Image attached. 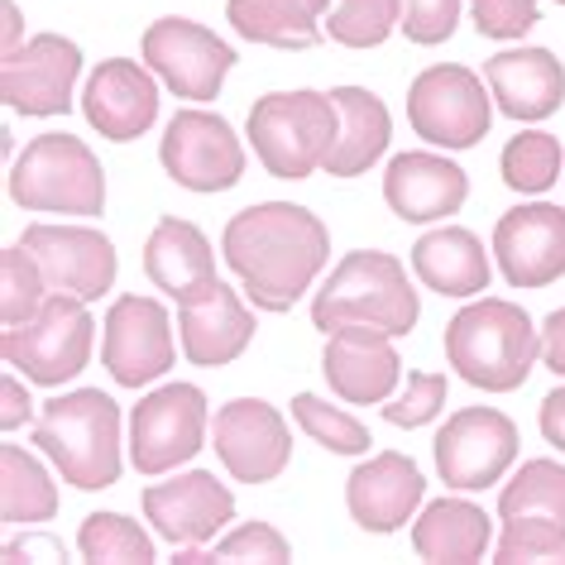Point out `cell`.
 Here are the masks:
<instances>
[{
	"mask_svg": "<svg viewBox=\"0 0 565 565\" xmlns=\"http://www.w3.org/2000/svg\"><path fill=\"white\" fill-rule=\"evenodd\" d=\"M221 254L259 312H292V302L327 268L331 235L307 206L259 202L231 216L221 235Z\"/></svg>",
	"mask_w": 565,
	"mask_h": 565,
	"instance_id": "cell-1",
	"label": "cell"
},
{
	"mask_svg": "<svg viewBox=\"0 0 565 565\" xmlns=\"http://www.w3.org/2000/svg\"><path fill=\"white\" fill-rule=\"evenodd\" d=\"M542 355V331L518 302L479 298L460 307L446 327V360L465 384L484 393H513L527 384L532 364Z\"/></svg>",
	"mask_w": 565,
	"mask_h": 565,
	"instance_id": "cell-2",
	"label": "cell"
},
{
	"mask_svg": "<svg viewBox=\"0 0 565 565\" xmlns=\"http://www.w3.org/2000/svg\"><path fill=\"white\" fill-rule=\"evenodd\" d=\"M34 446L73 489H110L120 479V403L102 388L58 393L39 407Z\"/></svg>",
	"mask_w": 565,
	"mask_h": 565,
	"instance_id": "cell-3",
	"label": "cell"
},
{
	"mask_svg": "<svg viewBox=\"0 0 565 565\" xmlns=\"http://www.w3.org/2000/svg\"><path fill=\"white\" fill-rule=\"evenodd\" d=\"M417 288L407 282V268L384 249L345 254L312 302V321L327 335L341 327H379L388 335H407L417 327Z\"/></svg>",
	"mask_w": 565,
	"mask_h": 565,
	"instance_id": "cell-4",
	"label": "cell"
},
{
	"mask_svg": "<svg viewBox=\"0 0 565 565\" xmlns=\"http://www.w3.org/2000/svg\"><path fill=\"white\" fill-rule=\"evenodd\" d=\"M335 135H341V110L331 92H268L249 110V145L282 182H302L327 168Z\"/></svg>",
	"mask_w": 565,
	"mask_h": 565,
	"instance_id": "cell-5",
	"label": "cell"
},
{
	"mask_svg": "<svg viewBox=\"0 0 565 565\" xmlns=\"http://www.w3.org/2000/svg\"><path fill=\"white\" fill-rule=\"evenodd\" d=\"M10 202L58 216H102L106 173L77 135H39L10 168Z\"/></svg>",
	"mask_w": 565,
	"mask_h": 565,
	"instance_id": "cell-6",
	"label": "cell"
},
{
	"mask_svg": "<svg viewBox=\"0 0 565 565\" xmlns=\"http://www.w3.org/2000/svg\"><path fill=\"white\" fill-rule=\"evenodd\" d=\"M92 335H96V321L87 312V302L73 298V292H49V302L30 321L6 327L0 355H6L10 370H24L30 384L58 388L87 370Z\"/></svg>",
	"mask_w": 565,
	"mask_h": 565,
	"instance_id": "cell-7",
	"label": "cell"
},
{
	"mask_svg": "<svg viewBox=\"0 0 565 565\" xmlns=\"http://www.w3.org/2000/svg\"><path fill=\"white\" fill-rule=\"evenodd\" d=\"M493 92H484L470 67L436 63L407 87V125L436 149H475L493 125Z\"/></svg>",
	"mask_w": 565,
	"mask_h": 565,
	"instance_id": "cell-8",
	"label": "cell"
},
{
	"mask_svg": "<svg viewBox=\"0 0 565 565\" xmlns=\"http://www.w3.org/2000/svg\"><path fill=\"white\" fill-rule=\"evenodd\" d=\"M206 441V393L196 384H163L130 413V465L139 475H168Z\"/></svg>",
	"mask_w": 565,
	"mask_h": 565,
	"instance_id": "cell-9",
	"label": "cell"
},
{
	"mask_svg": "<svg viewBox=\"0 0 565 565\" xmlns=\"http://www.w3.org/2000/svg\"><path fill=\"white\" fill-rule=\"evenodd\" d=\"M145 63L182 102H216L225 73L235 67V49L211 34L206 24L168 15L145 30Z\"/></svg>",
	"mask_w": 565,
	"mask_h": 565,
	"instance_id": "cell-10",
	"label": "cell"
},
{
	"mask_svg": "<svg viewBox=\"0 0 565 565\" xmlns=\"http://www.w3.org/2000/svg\"><path fill=\"white\" fill-rule=\"evenodd\" d=\"M159 159L188 192H225L245 178V145L235 139L231 120L211 110H178L163 130Z\"/></svg>",
	"mask_w": 565,
	"mask_h": 565,
	"instance_id": "cell-11",
	"label": "cell"
},
{
	"mask_svg": "<svg viewBox=\"0 0 565 565\" xmlns=\"http://www.w3.org/2000/svg\"><path fill=\"white\" fill-rule=\"evenodd\" d=\"M518 460V427L499 407H460L436 431V470L450 489H489Z\"/></svg>",
	"mask_w": 565,
	"mask_h": 565,
	"instance_id": "cell-12",
	"label": "cell"
},
{
	"mask_svg": "<svg viewBox=\"0 0 565 565\" xmlns=\"http://www.w3.org/2000/svg\"><path fill=\"white\" fill-rule=\"evenodd\" d=\"M178 360L173 327H168V307L139 292L110 302L106 312V335H102V364L110 370L120 388H145L163 379Z\"/></svg>",
	"mask_w": 565,
	"mask_h": 565,
	"instance_id": "cell-13",
	"label": "cell"
},
{
	"mask_svg": "<svg viewBox=\"0 0 565 565\" xmlns=\"http://www.w3.org/2000/svg\"><path fill=\"white\" fill-rule=\"evenodd\" d=\"M82 73V49L63 34H34L0 63V96L15 116H67Z\"/></svg>",
	"mask_w": 565,
	"mask_h": 565,
	"instance_id": "cell-14",
	"label": "cell"
},
{
	"mask_svg": "<svg viewBox=\"0 0 565 565\" xmlns=\"http://www.w3.org/2000/svg\"><path fill=\"white\" fill-rule=\"evenodd\" d=\"M20 245L34 254V264L44 268L49 292H73L82 302H96L116 282V245L92 231V225H30L20 235Z\"/></svg>",
	"mask_w": 565,
	"mask_h": 565,
	"instance_id": "cell-15",
	"label": "cell"
},
{
	"mask_svg": "<svg viewBox=\"0 0 565 565\" xmlns=\"http://www.w3.org/2000/svg\"><path fill=\"white\" fill-rule=\"evenodd\" d=\"M216 456L239 484H268L288 470L292 431L264 398H235L216 413Z\"/></svg>",
	"mask_w": 565,
	"mask_h": 565,
	"instance_id": "cell-16",
	"label": "cell"
},
{
	"mask_svg": "<svg viewBox=\"0 0 565 565\" xmlns=\"http://www.w3.org/2000/svg\"><path fill=\"white\" fill-rule=\"evenodd\" d=\"M493 254L513 288H546L565 274V211L527 202L503 211L493 225Z\"/></svg>",
	"mask_w": 565,
	"mask_h": 565,
	"instance_id": "cell-17",
	"label": "cell"
},
{
	"mask_svg": "<svg viewBox=\"0 0 565 565\" xmlns=\"http://www.w3.org/2000/svg\"><path fill=\"white\" fill-rule=\"evenodd\" d=\"M145 518L153 532L173 546H206L216 542V532L235 518V493L216 484V475L188 470L178 479L145 489Z\"/></svg>",
	"mask_w": 565,
	"mask_h": 565,
	"instance_id": "cell-18",
	"label": "cell"
},
{
	"mask_svg": "<svg viewBox=\"0 0 565 565\" xmlns=\"http://www.w3.org/2000/svg\"><path fill=\"white\" fill-rule=\"evenodd\" d=\"M321 374L335 398L370 407V403H388L393 388L403 379V360L393 350V335L379 327H341L327 335L321 350Z\"/></svg>",
	"mask_w": 565,
	"mask_h": 565,
	"instance_id": "cell-19",
	"label": "cell"
},
{
	"mask_svg": "<svg viewBox=\"0 0 565 565\" xmlns=\"http://www.w3.org/2000/svg\"><path fill=\"white\" fill-rule=\"evenodd\" d=\"M82 116H87L92 130H102V139H116V145L139 139L159 120V82H153V67L130 63V58H106L87 77Z\"/></svg>",
	"mask_w": 565,
	"mask_h": 565,
	"instance_id": "cell-20",
	"label": "cell"
},
{
	"mask_svg": "<svg viewBox=\"0 0 565 565\" xmlns=\"http://www.w3.org/2000/svg\"><path fill=\"white\" fill-rule=\"evenodd\" d=\"M422 493H427V479H422V470L407 456H398V450H384V456L364 460L350 470L345 479V508L350 518L360 522L364 532L374 536H388L413 522Z\"/></svg>",
	"mask_w": 565,
	"mask_h": 565,
	"instance_id": "cell-21",
	"label": "cell"
},
{
	"mask_svg": "<svg viewBox=\"0 0 565 565\" xmlns=\"http://www.w3.org/2000/svg\"><path fill=\"white\" fill-rule=\"evenodd\" d=\"M254 312L239 302V292L231 282H211L206 292H196L192 302H178V335H182V355L192 364H231L249 350L254 341Z\"/></svg>",
	"mask_w": 565,
	"mask_h": 565,
	"instance_id": "cell-22",
	"label": "cell"
},
{
	"mask_svg": "<svg viewBox=\"0 0 565 565\" xmlns=\"http://www.w3.org/2000/svg\"><path fill=\"white\" fill-rule=\"evenodd\" d=\"M465 196H470L465 168L441 159V153H427V149L398 153L384 173V202L393 206V216L413 221V225L456 216L465 206Z\"/></svg>",
	"mask_w": 565,
	"mask_h": 565,
	"instance_id": "cell-23",
	"label": "cell"
},
{
	"mask_svg": "<svg viewBox=\"0 0 565 565\" xmlns=\"http://www.w3.org/2000/svg\"><path fill=\"white\" fill-rule=\"evenodd\" d=\"M489 92L503 116L513 120H546L565 102V67L551 49H508L484 63Z\"/></svg>",
	"mask_w": 565,
	"mask_h": 565,
	"instance_id": "cell-24",
	"label": "cell"
},
{
	"mask_svg": "<svg viewBox=\"0 0 565 565\" xmlns=\"http://www.w3.org/2000/svg\"><path fill=\"white\" fill-rule=\"evenodd\" d=\"M145 274L159 292L173 302H192L216 282V259H211V239L182 216H163L145 239Z\"/></svg>",
	"mask_w": 565,
	"mask_h": 565,
	"instance_id": "cell-25",
	"label": "cell"
},
{
	"mask_svg": "<svg viewBox=\"0 0 565 565\" xmlns=\"http://www.w3.org/2000/svg\"><path fill=\"white\" fill-rule=\"evenodd\" d=\"M413 268L441 298H475L489 292V254L475 231L465 225H441V231L422 235L413 245Z\"/></svg>",
	"mask_w": 565,
	"mask_h": 565,
	"instance_id": "cell-26",
	"label": "cell"
},
{
	"mask_svg": "<svg viewBox=\"0 0 565 565\" xmlns=\"http://www.w3.org/2000/svg\"><path fill=\"white\" fill-rule=\"evenodd\" d=\"M331 102H335V110H341V135H335V149L327 153V173L331 178L370 173V163L384 159V149L393 139L388 106L364 87H335Z\"/></svg>",
	"mask_w": 565,
	"mask_h": 565,
	"instance_id": "cell-27",
	"label": "cell"
},
{
	"mask_svg": "<svg viewBox=\"0 0 565 565\" xmlns=\"http://www.w3.org/2000/svg\"><path fill=\"white\" fill-rule=\"evenodd\" d=\"M493 542L489 513L470 499H436L422 508V518L413 522V546L422 561L436 565H470L484 561V551Z\"/></svg>",
	"mask_w": 565,
	"mask_h": 565,
	"instance_id": "cell-28",
	"label": "cell"
},
{
	"mask_svg": "<svg viewBox=\"0 0 565 565\" xmlns=\"http://www.w3.org/2000/svg\"><path fill=\"white\" fill-rule=\"evenodd\" d=\"M331 10V0H231L225 20L235 24L249 44L268 49H317L327 30L321 15Z\"/></svg>",
	"mask_w": 565,
	"mask_h": 565,
	"instance_id": "cell-29",
	"label": "cell"
},
{
	"mask_svg": "<svg viewBox=\"0 0 565 565\" xmlns=\"http://www.w3.org/2000/svg\"><path fill=\"white\" fill-rule=\"evenodd\" d=\"M58 513V489L49 470L24 446H0V518L24 527V522H49Z\"/></svg>",
	"mask_w": 565,
	"mask_h": 565,
	"instance_id": "cell-30",
	"label": "cell"
},
{
	"mask_svg": "<svg viewBox=\"0 0 565 565\" xmlns=\"http://www.w3.org/2000/svg\"><path fill=\"white\" fill-rule=\"evenodd\" d=\"M499 518H551L565 527V465L527 460L499 493Z\"/></svg>",
	"mask_w": 565,
	"mask_h": 565,
	"instance_id": "cell-31",
	"label": "cell"
},
{
	"mask_svg": "<svg viewBox=\"0 0 565 565\" xmlns=\"http://www.w3.org/2000/svg\"><path fill=\"white\" fill-rule=\"evenodd\" d=\"M77 551H82V561H96V565H149V561H159L153 556V536L125 513H92L77 532Z\"/></svg>",
	"mask_w": 565,
	"mask_h": 565,
	"instance_id": "cell-32",
	"label": "cell"
},
{
	"mask_svg": "<svg viewBox=\"0 0 565 565\" xmlns=\"http://www.w3.org/2000/svg\"><path fill=\"white\" fill-rule=\"evenodd\" d=\"M292 422L312 436L317 446H327L331 456H364L374 441H370V427L360 417H350L345 407H331L327 398L317 393H298L292 398Z\"/></svg>",
	"mask_w": 565,
	"mask_h": 565,
	"instance_id": "cell-33",
	"label": "cell"
},
{
	"mask_svg": "<svg viewBox=\"0 0 565 565\" xmlns=\"http://www.w3.org/2000/svg\"><path fill=\"white\" fill-rule=\"evenodd\" d=\"M503 182L513 192H546L551 182L561 178V139L556 135H546V130H522L508 139V149H503Z\"/></svg>",
	"mask_w": 565,
	"mask_h": 565,
	"instance_id": "cell-34",
	"label": "cell"
},
{
	"mask_svg": "<svg viewBox=\"0 0 565 565\" xmlns=\"http://www.w3.org/2000/svg\"><path fill=\"white\" fill-rule=\"evenodd\" d=\"M393 30H403V0H335L327 34L345 49H379Z\"/></svg>",
	"mask_w": 565,
	"mask_h": 565,
	"instance_id": "cell-35",
	"label": "cell"
},
{
	"mask_svg": "<svg viewBox=\"0 0 565 565\" xmlns=\"http://www.w3.org/2000/svg\"><path fill=\"white\" fill-rule=\"evenodd\" d=\"M44 302H49L44 268L34 264V254L24 245H10L0 254V321H6V327H20V321H30Z\"/></svg>",
	"mask_w": 565,
	"mask_h": 565,
	"instance_id": "cell-36",
	"label": "cell"
},
{
	"mask_svg": "<svg viewBox=\"0 0 565 565\" xmlns=\"http://www.w3.org/2000/svg\"><path fill=\"white\" fill-rule=\"evenodd\" d=\"M499 565H522V561H561L565 565V527L551 518H513L499 536L493 551Z\"/></svg>",
	"mask_w": 565,
	"mask_h": 565,
	"instance_id": "cell-37",
	"label": "cell"
},
{
	"mask_svg": "<svg viewBox=\"0 0 565 565\" xmlns=\"http://www.w3.org/2000/svg\"><path fill=\"white\" fill-rule=\"evenodd\" d=\"M446 407V374H422L413 370L407 374V388L398 398L384 403V417L393 427H427V422Z\"/></svg>",
	"mask_w": 565,
	"mask_h": 565,
	"instance_id": "cell-38",
	"label": "cell"
},
{
	"mask_svg": "<svg viewBox=\"0 0 565 565\" xmlns=\"http://www.w3.org/2000/svg\"><path fill=\"white\" fill-rule=\"evenodd\" d=\"M292 546L288 536L278 527H268V522H245V527L225 532L216 546H211V561H264V565H278L288 561Z\"/></svg>",
	"mask_w": 565,
	"mask_h": 565,
	"instance_id": "cell-39",
	"label": "cell"
},
{
	"mask_svg": "<svg viewBox=\"0 0 565 565\" xmlns=\"http://www.w3.org/2000/svg\"><path fill=\"white\" fill-rule=\"evenodd\" d=\"M475 30L484 39H522L532 24H542L536 0H470Z\"/></svg>",
	"mask_w": 565,
	"mask_h": 565,
	"instance_id": "cell-40",
	"label": "cell"
},
{
	"mask_svg": "<svg viewBox=\"0 0 565 565\" xmlns=\"http://www.w3.org/2000/svg\"><path fill=\"white\" fill-rule=\"evenodd\" d=\"M460 24V0H403V34L413 44L431 49L446 44Z\"/></svg>",
	"mask_w": 565,
	"mask_h": 565,
	"instance_id": "cell-41",
	"label": "cell"
},
{
	"mask_svg": "<svg viewBox=\"0 0 565 565\" xmlns=\"http://www.w3.org/2000/svg\"><path fill=\"white\" fill-rule=\"evenodd\" d=\"M0 427L6 431H15V427H24V422H30V413H34V403H30V393H24V384L20 379H6V384H0Z\"/></svg>",
	"mask_w": 565,
	"mask_h": 565,
	"instance_id": "cell-42",
	"label": "cell"
},
{
	"mask_svg": "<svg viewBox=\"0 0 565 565\" xmlns=\"http://www.w3.org/2000/svg\"><path fill=\"white\" fill-rule=\"evenodd\" d=\"M542 360H546V370H556L565 379V307L551 312L542 327Z\"/></svg>",
	"mask_w": 565,
	"mask_h": 565,
	"instance_id": "cell-43",
	"label": "cell"
},
{
	"mask_svg": "<svg viewBox=\"0 0 565 565\" xmlns=\"http://www.w3.org/2000/svg\"><path fill=\"white\" fill-rule=\"evenodd\" d=\"M542 436L565 456V388H551L542 398Z\"/></svg>",
	"mask_w": 565,
	"mask_h": 565,
	"instance_id": "cell-44",
	"label": "cell"
},
{
	"mask_svg": "<svg viewBox=\"0 0 565 565\" xmlns=\"http://www.w3.org/2000/svg\"><path fill=\"white\" fill-rule=\"evenodd\" d=\"M20 556H58L63 561V546L49 542V536H24V542L6 546V561H20Z\"/></svg>",
	"mask_w": 565,
	"mask_h": 565,
	"instance_id": "cell-45",
	"label": "cell"
},
{
	"mask_svg": "<svg viewBox=\"0 0 565 565\" xmlns=\"http://www.w3.org/2000/svg\"><path fill=\"white\" fill-rule=\"evenodd\" d=\"M10 49H20V10L6 0V53Z\"/></svg>",
	"mask_w": 565,
	"mask_h": 565,
	"instance_id": "cell-46",
	"label": "cell"
},
{
	"mask_svg": "<svg viewBox=\"0 0 565 565\" xmlns=\"http://www.w3.org/2000/svg\"><path fill=\"white\" fill-rule=\"evenodd\" d=\"M556 6H565V0H556Z\"/></svg>",
	"mask_w": 565,
	"mask_h": 565,
	"instance_id": "cell-47",
	"label": "cell"
}]
</instances>
